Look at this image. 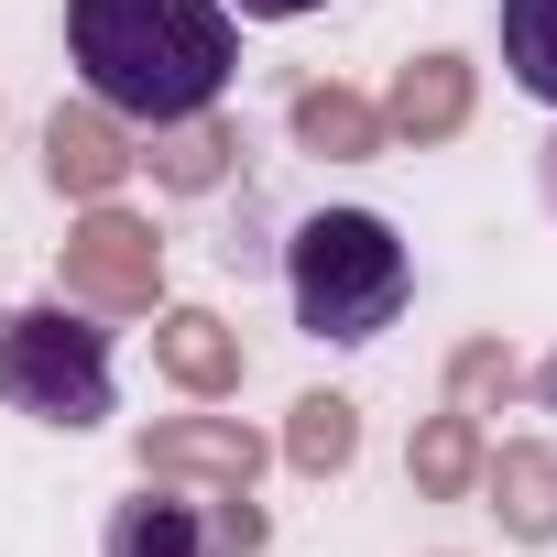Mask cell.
<instances>
[{"instance_id":"cell-16","label":"cell","mask_w":557,"mask_h":557,"mask_svg":"<svg viewBox=\"0 0 557 557\" xmlns=\"http://www.w3.org/2000/svg\"><path fill=\"white\" fill-rule=\"evenodd\" d=\"M546 186H557V143H546Z\"/></svg>"},{"instance_id":"cell-15","label":"cell","mask_w":557,"mask_h":557,"mask_svg":"<svg viewBox=\"0 0 557 557\" xmlns=\"http://www.w3.org/2000/svg\"><path fill=\"white\" fill-rule=\"evenodd\" d=\"M240 23H296V12H318V0H230Z\"/></svg>"},{"instance_id":"cell-2","label":"cell","mask_w":557,"mask_h":557,"mask_svg":"<svg viewBox=\"0 0 557 557\" xmlns=\"http://www.w3.org/2000/svg\"><path fill=\"white\" fill-rule=\"evenodd\" d=\"M285 296H296V329L307 339H383L394 318H405V296H416V262H405V240H394V219H372V208H318V219H296V240H285Z\"/></svg>"},{"instance_id":"cell-13","label":"cell","mask_w":557,"mask_h":557,"mask_svg":"<svg viewBox=\"0 0 557 557\" xmlns=\"http://www.w3.org/2000/svg\"><path fill=\"white\" fill-rule=\"evenodd\" d=\"M405 121H459V77H448V55H426V77H405Z\"/></svg>"},{"instance_id":"cell-11","label":"cell","mask_w":557,"mask_h":557,"mask_svg":"<svg viewBox=\"0 0 557 557\" xmlns=\"http://www.w3.org/2000/svg\"><path fill=\"white\" fill-rule=\"evenodd\" d=\"M164 361H175L186 383H219V372H230V339H219V318H164Z\"/></svg>"},{"instance_id":"cell-3","label":"cell","mask_w":557,"mask_h":557,"mask_svg":"<svg viewBox=\"0 0 557 557\" xmlns=\"http://www.w3.org/2000/svg\"><path fill=\"white\" fill-rule=\"evenodd\" d=\"M0 405L34 426H99L110 416V329L88 307H23L0 318Z\"/></svg>"},{"instance_id":"cell-7","label":"cell","mask_w":557,"mask_h":557,"mask_svg":"<svg viewBox=\"0 0 557 557\" xmlns=\"http://www.w3.org/2000/svg\"><path fill=\"white\" fill-rule=\"evenodd\" d=\"M45 153H55V186H110V175H121V153H110V132H99L88 110H77V121L55 110V132H45Z\"/></svg>"},{"instance_id":"cell-9","label":"cell","mask_w":557,"mask_h":557,"mask_svg":"<svg viewBox=\"0 0 557 557\" xmlns=\"http://www.w3.org/2000/svg\"><path fill=\"white\" fill-rule=\"evenodd\" d=\"M143 459H153V470H230V481H240V470H251V437H230V426H175V437H153Z\"/></svg>"},{"instance_id":"cell-10","label":"cell","mask_w":557,"mask_h":557,"mask_svg":"<svg viewBox=\"0 0 557 557\" xmlns=\"http://www.w3.org/2000/svg\"><path fill=\"white\" fill-rule=\"evenodd\" d=\"M503 492H513V524H524V535H557V459L513 448V459H503Z\"/></svg>"},{"instance_id":"cell-6","label":"cell","mask_w":557,"mask_h":557,"mask_svg":"<svg viewBox=\"0 0 557 557\" xmlns=\"http://www.w3.org/2000/svg\"><path fill=\"white\" fill-rule=\"evenodd\" d=\"M503 77L557 110V0H503Z\"/></svg>"},{"instance_id":"cell-1","label":"cell","mask_w":557,"mask_h":557,"mask_svg":"<svg viewBox=\"0 0 557 557\" xmlns=\"http://www.w3.org/2000/svg\"><path fill=\"white\" fill-rule=\"evenodd\" d=\"M66 55L110 121H197L240 66L230 0H66Z\"/></svg>"},{"instance_id":"cell-14","label":"cell","mask_w":557,"mask_h":557,"mask_svg":"<svg viewBox=\"0 0 557 557\" xmlns=\"http://www.w3.org/2000/svg\"><path fill=\"white\" fill-rule=\"evenodd\" d=\"M459 470H470V437L437 426V437H426V481H459Z\"/></svg>"},{"instance_id":"cell-8","label":"cell","mask_w":557,"mask_h":557,"mask_svg":"<svg viewBox=\"0 0 557 557\" xmlns=\"http://www.w3.org/2000/svg\"><path fill=\"white\" fill-rule=\"evenodd\" d=\"M350 448H361L350 405H339V394H307V405H296V470H339Z\"/></svg>"},{"instance_id":"cell-4","label":"cell","mask_w":557,"mask_h":557,"mask_svg":"<svg viewBox=\"0 0 557 557\" xmlns=\"http://www.w3.org/2000/svg\"><path fill=\"white\" fill-rule=\"evenodd\" d=\"M219 546H230L219 513L186 503V492H132L110 513V557H219Z\"/></svg>"},{"instance_id":"cell-12","label":"cell","mask_w":557,"mask_h":557,"mask_svg":"<svg viewBox=\"0 0 557 557\" xmlns=\"http://www.w3.org/2000/svg\"><path fill=\"white\" fill-rule=\"evenodd\" d=\"M296 132H307V143L361 153V143H372V110H361V99H307V110H296Z\"/></svg>"},{"instance_id":"cell-5","label":"cell","mask_w":557,"mask_h":557,"mask_svg":"<svg viewBox=\"0 0 557 557\" xmlns=\"http://www.w3.org/2000/svg\"><path fill=\"white\" fill-rule=\"evenodd\" d=\"M77 285H88L99 307H143V296H153V240H143L132 219H99V230L77 240Z\"/></svg>"}]
</instances>
